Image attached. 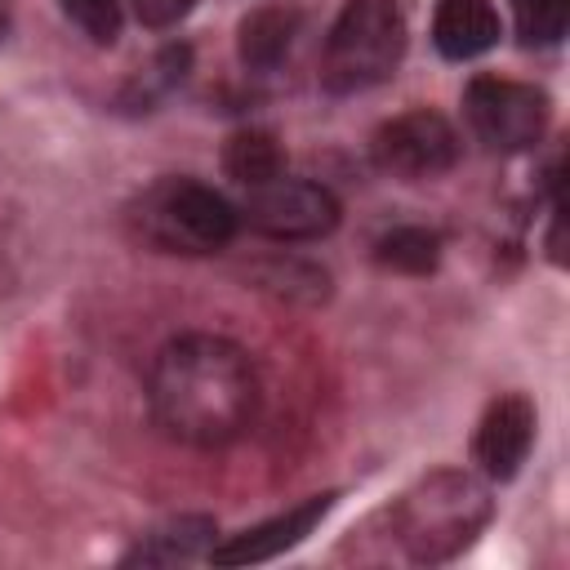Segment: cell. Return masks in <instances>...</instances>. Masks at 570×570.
I'll return each mask as SVG.
<instances>
[{
    "label": "cell",
    "instance_id": "cell-1",
    "mask_svg": "<svg viewBox=\"0 0 570 570\" xmlns=\"http://www.w3.org/2000/svg\"><path fill=\"white\" fill-rule=\"evenodd\" d=\"M147 405L156 428L178 445H232L258 410L254 361L223 334H178L151 361Z\"/></svg>",
    "mask_w": 570,
    "mask_h": 570
},
{
    "label": "cell",
    "instance_id": "cell-2",
    "mask_svg": "<svg viewBox=\"0 0 570 570\" xmlns=\"http://www.w3.org/2000/svg\"><path fill=\"white\" fill-rule=\"evenodd\" d=\"M490 485L463 468H436L401 490L387 508V539L410 566H441L459 557L490 521Z\"/></svg>",
    "mask_w": 570,
    "mask_h": 570
},
{
    "label": "cell",
    "instance_id": "cell-3",
    "mask_svg": "<svg viewBox=\"0 0 570 570\" xmlns=\"http://www.w3.org/2000/svg\"><path fill=\"white\" fill-rule=\"evenodd\" d=\"M129 227L156 254L205 258L232 245L240 214L223 191L196 178H156L129 205Z\"/></svg>",
    "mask_w": 570,
    "mask_h": 570
},
{
    "label": "cell",
    "instance_id": "cell-4",
    "mask_svg": "<svg viewBox=\"0 0 570 570\" xmlns=\"http://www.w3.org/2000/svg\"><path fill=\"white\" fill-rule=\"evenodd\" d=\"M405 58V13L392 0H347L321 49V85L338 98L396 76Z\"/></svg>",
    "mask_w": 570,
    "mask_h": 570
},
{
    "label": "cell",
    "instance_id": "cell-5",
    "mask_svg": "<svg viewBox=\"0 0 570 570\" xmlns=\"http://www.w3.org/2000/svg\"><path fill=\"white\" fill-rule=\"evenodd\" d=\"M463 116L490 151H530L548 129V94L525 80L476 76L463 89Z\"/></svg>",
    "mask_w": 570,
    "mask_h": 570
},
{
    "label": "cell",
    "instance_id": "cell-6",
    "mask_svg": "<svg viewBox=\"0 0 570 570\" xmlns=\"http://www.w3.org/2000/svg\"><path fill=\"white\" fill-rule=\"evenodd\" d=\"M370 156L383 174L405 178V183H423V178H441L445 169H454L459 134L441 111L414 107V111H401L374 129Z\"/></svg>",
    "mask_w": 570,
    "mask_h": 570
},
{
    "label": "cell",
    "instance_id": "cell-7",
    "mask_svg": "<svg viewBox=\"0 0 570 570\" xmlns=\"http://www.w3.org/2000/svg\"><path fill=\"white\" fill-rule=\"evenodd\" d=\"M236 214L267 240H316L338 227L334 191L307 178H285V174L263 187H249Z\"/></svg>",
    "mask_w": 570,
    "mask_h": 570
},
{
    "label": "cell",
    "instance_id": "cell-8",
    "mask_svg": "<svg viewBox=\"0 0 570 570\" xmlns=\"http://www.w3.org/2000/svg\"><path fill=\"white\" fill-rule=\"evenodd\" d=\"M330 508H334V490L312 494V499H303V503H294V508H285V512H276V517H267V521H258V525H249L240 534H227L205 557L214 566H258V561H272V557L289 552L294 543H303L325 521Z\"/></svg>",
    "mask_w": 570,
    "mask_h": 570
},
{
    "label": "cell",
    "instance_id": "cell-9",
    "mask_svg": "<svg viewBox=\"0 0 570 570\" xmlns=\"http://www.w3.org/2000/svg\"><path fill=\"white\" fill-rule=\"evenodd\" d=\"M534 445V405L521 392H508L485 405L476 436H472V459L490 481H512L521 463L530 459Z\"/></svg>",
    "mask_w": 570,
    "mask_h": 570
},
{
    "label": "cell",
    "instance_id": "cell-10",
    "mask_svg": "<svg viewBox=\"0 0 570 570\" xmlns=\"http://www.w3.org/2000/svg\"><path fill=\"white\" fill-rule=\"evenodd\" d=\"M503 27H499V9L490 0H441L436 18H432V40L441 49V58L450 62H468L481 58L499 45Z\"/></svg>",
    "mask_w": 570,
    "mask_h": 570
},
{
    "label": "cell",
    "instance_id": "cell-11",
    "mask_svg": "<svg viewBox=\"0 0 570 570\" xmlns=\"http://www.w3.org/2000/svg\"><path fill=\"white\" fill-rule=\"evenodd\" d=\"M294 36H298V9L258 4L236 27V53H240V62L249 71H272V67H281L289 58Z\"/></svg>",
    "mask_w": 570,
    "mask_h": 570
},
{
    "label": "cell",
    "instance_id": "cell-12",
    "mask_svg": "<svg viewBox=\"0 0 570 570\" xmlns=\"http://www.w3.org/2000/svg\"><path fill=\"white\" fill-rule=\"evenodd\" d=\"M214 548V521L209 517H169L156 530H147L125 557L120 566H178V561H196Z\"/></svg>",
    "mask_w": 570,
    "mask_h": 570
},
{
    "label": "cell",
    "instance_id": "cell-13",
    "mask_svg": "<svg viewBox=\"0 0 570 570\" xmlns=\"http://www.w3.org/2000/svg\"><path fill=\"white\" fill-rule=\"evenodd\" d=\"M223 174L232 183H240L245 191L281 178L285 174V151H281L276 134H267V129H236L227 138V147H223Z\"/></svg>",
    "mask_w": 570,
    "mask_h": 570
},
{
    "label": "cell",
    "instance_id": "cell-14",
    "mask_svg": "<svg viewBox=\"0 0 570 570\" xmlns=\"http://www.w3.org/2000/svg\"><path fill=\"white\" fill-rule=\"evenodd\" d=\"M374 263L401 276H428L441 263V236L432 227H392L374 240Z\"/></svg>",
    "mask_w": 570,
    "mask_h": 570
},
{
    "label": "cell",
    "instance_id": "cell-15",
    "mask_svg": "<svg viewBox=\"0 0 570 570\" xmlns=\"http://www.w3.org/2000/svg\"><path fill=\"white\" fill-rule=\"evenodd\" d=\"M521 45H561L570 22V0H512Z\"/></svg>",
    "mask_w": 570,
    "mask_h": 570
},
{
    "label": "cell",
    "instance_id": "cell-16",
    "mask_svg": "<svg viewBox=\"0 0 570 570\" xmlns=\"http://www.w3.org/2000/svg\"><path fill=\"white\" fill-rule=\"evenodd\" d=\"M187 62H191V49H187V45H169V49H160L156 62H151L142 76H134V85L125 89V102H129V107H147V102H156L165 89H174V85L187 76Z\"/></svg>",
    "mask_w": 570,
    "mask_h": 570
},
{
    "label": "cell",
    "instance_id": "cell-17",
    "mask_svg": "<svg viewBox=\"0 0 570 570\" xmlns=\"http://www.w3.org/2000/svg\"><path fill=\"white\" fill-rule=\"evenodd\" d=\"M62 13L94 45H111L120 36V0H62Z\"/></svg>",
    "mask_w": 570,
    "mask_h": 570
},
{
    "label": "cell",
    "instance_id": "cell-18",
    "mask_svg": "<svg viewBox=\"0 0 570 570\" xmlns=\"http://www.w3.org/2000/svg\"><path fill=\"white\" fill-rule=\"evenodd\" d=\"M129 4H134V18H138L142 27H151V31L178 27V22L196 9V0H129Z\"/></svg>",
    "mask_w": 570,
    "mask_h": 570
},
{
    "label": "cell",
    "instance_id": "cell-19",
    "mask_svg": "<svg viewBox=\"0 0 570 570\" xmlns=\"http://www.w3.org/2000/svg\"><path fill=\"white\" fill-rule=\"evenodd\" d=\"M4 27H9V18H4V9H0V40H4Z\"/></svg>",
    "mask_w": 570,
    "mask_h": 570
}]
</instances>
